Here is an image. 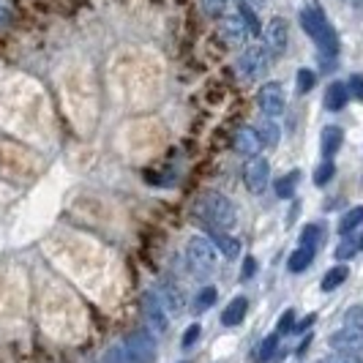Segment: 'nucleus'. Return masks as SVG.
<instances>
[{"instance_id":"nucleus-36","label":"nucleus","mask_w":363,"mask_h":363,"mask_svg":"<svg viewBox=\"0 0 363 363\" xmlns=\"http://www.w3.org/2000/svg\"><path fill=\"white\" fill-rule=\"evenodd\" d=\"M197 339H200V325L186 328V333H183V347H191Z\"/></svg>"},{"instance_id":"nucleus-17","label":"nucleus","mask_w":363,"mask_h":363,"mask_svg":"<svg viewBox=\"0 0 363 363\" xmlns=\"http://www.w3.org/2000/svg\"><path fill=\"white\" fill-rule=\"evenodd\" d=\"M298 181H301V172H298V169H292V172H287V175H281V178L276 181V197L290 200L292 194H295V189H298Z\"/></svg>"},{"instance_id":"nucleus-12","label":"nucleus","mask_w":363,"mask_h":363,"mask_svg":"<svg viewBox=\"0 0 363 363\" xmlns=\"http://www.w3.org/2000/svg\"><path fill=\"white\" fill-rule=\"evenodd\" d=\"M235 147L238 153H243V156H259V150H262V140H259V134H257L255 128H240L235 134Z\"/></svg>"},{"instance_id":"nucleus-19","label":"nucleus","mask_w":363,"mask_h":363,"mask_svg":"<svg viewBox=\"0 0 363 363\" xmlns=\"http://www.w3.org/2000/svg\"><path fill=\"white\" fill-rule=\"evenodd\" d=\"M162 292H164V298H159V301H162V306H164V309H169V311H181V309H183L181 290H178L175 284H169V281H164V284H162Z\"/></svg>"},{"instance_id":"nucleus-40","label":"nucleus","mask_w":363,"mask_h":363,"mask_svg":"<svg viewBox=\"0 0 363 363\" xmlns=\"http://www.w3.org/2000/svg\"><path fill=\"white\" fill-rule=\"evenodd\" d=\"M347 6H352V9H363V0H342Z\"/></svg>"},{"instance_id":"nucleus-2","label":"nucleus","mask_w":363,"mask_h":363,"mask_svg":"<svg viewBox=\"0 0 363 363\" xmlns=\"http://www.w3.org/2000/svg\"><path fill=\"white\" fill-rule=\"evenodd\" d=\"M200 213L208 224H213V227H218V230H233V227L238 224L235 202L227 200V197L218 194V191H211V194L202 197Z\"/></svg>"},{"instance_id":"nucleus-21","label":"nucleus","mask_w":363,"mask_h":363,"mask_svg":"<svg viewBox=\"0 0 363 363\" xmlns=\"http://www.w3.org/2000/svg\"><path fill=\"white\" fill-rule=\"evenodd\" d=\"M211 238L216 240V246H218V252L224 257H238L240 255V243H238L235 238H230V235H224V233H211Z\"/></svg>"},{"instance_id":"nucleus-23","label":"nucleus","mask_w":363,"mask_h":363,"mask_svg":"<svg viewBox=\"0 0 363 363\" xmlns=\"http://www.w3.org/2000/svg\"><path fill=\"white\" fill-rule=\"evenodd\" d=\"M347 276H350V271H347L345 265L330 268V271L325 273V279H323V290L330 292V290H336V287H342V284L347 281Z\"/></svg>"},{"instance_id":"nucleus-25","label":"nucleus","mask_w":363,"mask_h":363,"mask_svg":"<svg viewBox=\"0 0 363 363\" xmlns=\"http://www.w3.org/2000/svg\"><path fill=\"white\" fill-rule=\"evenodd\" d=\"M345 323H347V328L363 333V306H350L345 314Z\"/></svg>"},{"instance_id":"nucleus-37","label":"nucleus","mask_w":363,"mask_h":363,"mask_svg":"<svg viewBox=\"0 0 363 363\" xmlns=\"http://www.w3.org/2000/svg\"><path fill=\"white\" fill-rule=\"evenodd\" d=\"M323 363H363V358H352V355H342V352H336V355L325 358Z\"/></svg>"},{"instance_id":"nucleus-27","label":"nucleus","mask_w":363,"mask_h":363,"mask_svg":"<svg viewBox=\"0 0 363 363\" xmlns=\"http://www.w3.org/2000/svg\"><path fill=\"white\" fill-rule=\"evenodd\" d=\"M333 172H336L333 162H323L317 169H314V183H317V186H325V183L333 178Z\"/></svg>"},{"instance_id":"nucleus-8","label":"nucleus","mask_w":363,"mask_h":363,"mask_svg":"<svg viewBox=\"0 0 363 363\" xmlns=\"http://www.w3.org/2000/svg\"><path fill=\"white\" fill-rule=\"evenodd\" d=\"M330 347L342 355H352V358H363V333L352 330V328H342L330 333Z\"/></svg>"},{"instance_id":"nucleus-26","label":"nucleus","mask_w":363,"mask_h":363,"mask_svg":"<svg viewBox=\"0 0 363 363\" xmlns=\"http://www.w3.org/2000/svg\"><path fill=\"white\" fill-rule=\"evenodd\" d=\"M243 22H246V28H249V33L252 36H259V19H257V11L255 9H249V6H240V11H238Z\"/></svg>"},{"instance_id":"nucleus-5","label":"nucleus","mask_w":363,"mask_h":363,"mask_svg":"<svg viewBox=\"0 0 363 363\" xmlns=\"http://www.w3.org/2000/svg\"><path fill=\"white\" fill-rule=\"evenodd\" d=\"M123 350L131 358V363H156V339L150 330H134L123 342Z\"/></svg>"},{"instance_id":"nucleus-6","label":"nucleus","mask_w":363,"mask_h":363,"mask_svg":"<svg viewBox=\"0 0 363 363\" xmlns=\"http://www.w3.org/2000/svg\"><path fill=\"white\" fill-rule=\"evenodd\" d=\"M257 104H259V112L265 118H279L284 107H287V96H284V88L279 82H268L262 85L259 93H257Z\"/></svg>"},{"instance_id":"nucleus-31","label":"nucleus","mask_w":363,"mask_h":363,"mask_svg":"<svg viewBox=\"0 0 363 363\" xmlns=\"http://www.w3.org/2000/svg\"><path fill=\"white\" fill-rule=\"evenodd\" d=\"M104 363H131V358L126 355L123 347H112L107 355H104Z\"/></svg>"},{"instance_id":"nucleus-38","label":"nucleus","mask_w":363,"mask_h":363,"mask_svg":"<svg viewBox=\"0 0 363 363\" xmlns=\"http://www.w3.org/2000/svg\"><path fill=\"white\" fill-rule=\"evenodd\" d=\"M243 6H249V9H262V6H265V0H243Z\"/></svg>"},{"instance_id":"nucleus-33","label":"nucleus","mask_w":363,"mask_h":363,"mask_svg":"<svg viewBox=\"0 0 363 363\" xmlns=\"http://www.w3.org/2000/svg\"><path fill=\"white\" fill-rule=\"evenodd\" d=\"M355 252H358V246H355L352 240H342L339 249H336V257H339V259H350V257H355Z\"/></svg>"},{"instance_id":"nucleus-15","label":"nucleus","mask_w":363,"mask_h":363,"mask_svg":"<svg viewBox=\"0 0 363 363\" xmlns=\"http://www.w3.org/2000/svg\"><path fill=\"white\" fill-rule=\"evenodd\" d=\"M342 143H345L342 128H336V126L323 128V156H325V159H330V156H333V153L342 147Z\"/></svg>"},{"instance_id":"nucleus-13","label":"nucleus","mask_w":363,"mask_h":363,"mask_svg":"<svg viewBox=\"0 0 363 363\" xmlns=\"http://www.w3.org/2000/svg\"><path fill=\"white\" fill-rule=\"evenodd\" d=\"M347 101H350V88L342 85V82H330L325 91V109L339 112V109L347 107Z\"/></svg>"},{"instance_id":"nucleus-41","label":"nucleus","mask_w":363,"mask_h":363,"mask_svg":"<svg viewBox=\"0 0 363 363\" xmlns=\"http://www.w3.org/2000/svg\"><path fill=\"white\" fill-rule=\"evenodd\" d=\"M355 246H358V249H361V252H363V233H361V238L355 240Z\"/></svg>"},{"instance_id":"nucleus-11","label":"nucleus","mask_w":363,"mask_h":363,"mask_svg":"<svg viewBox=\"0 0 363 363\" xmlns=\"http://www.w3.org/2000/svg\"><path fill=\"white\" fill-rule=\"evenodd\" d=\"M221 36H224L227 44L238 47V44H243L252 33H249V28H246L243 17H240V14H233V17H227L224 22H221Z\"/></svg>"},{"instance_id":"nucleus-28","label":"nucleus","mask_w":363,"mask_h":363,"mask_svg":"<svg viewBox=\"0 0 363 363\" xmlns=\"http://www.w3.org/2000/svg\"><path fill=\"white\" fill-rule=\"evenodd\" d=\"M276 333H279V336L295 333V311L287 309L284 314H281V320H279V325H276Z\"/></svg>"},{"instance_id":"nucleus-32","label":"nucleus","mask_w":363,"mask_h":363,"mask_svg":"<svg viewBox=\"0 0 363 363\" xmlns=\"http://www.w3.org/2000/svg\"><path fill=\"white\" fill-rule=\"evenodd\" d=\"M213 301H216V290H213V287H205V290L197 295V309H208Z\"/></svg>"},{"instance_id":"nucleus-24","label":"nucleus","mask_w":363,"mask_h":363,"mask_svg":"<svg viewBox=\"0 0 363 363\" xmlns=\"http://www.w3.org/2000/svg\"><path fill=\"white\" fill-rule=\"evenodd\" d=\"M279 333H271V336H265L262 339V347H259V352H257V361L259 363H268L273 361V355H276V350H279Z\"/></svg>"},{"instance_id":"nucleus-1","label":"nucleus","mask_w":363,"mask_h":363,"mask_svg":"<svg viewBox=\"0 0 363 363\" xmlns=\"http://www.w3.org/2000/svg\"><path fill=\"white\" fill-rule=\"evenodd\" d=\"M301 25L303 30L311 36V41L320 47V55L325 57L328 63H333V57L339 55V38H336V30L333 25L328 22L325 11L320 6H309L301 11Z\"/></svg>"},{"instance_id":"nucleus-20","label":"nucleus","mask_w":363,"mask_h":363,"mask_svg":"<svg viewBox=\"0 0 363 363\" xmlns=\"http://www.w3.org/2000/svg\"><path fill=\"white\" fill-rule=\"evenodd\" d=\"M363 224V205H358V208H350L345 216H342V221H339V233L342 235H350L352 230H358Z\"/></svg>"},{"instance_id":"nucleus-7","label":"nucleus","mask_w":363,"mask_h":363,"mask_svg":"<svg viewBox=\"0 0 363 363\" xmlns=\"http://www.w3.org/2000/svg\"><path fill=\"white\" fill-rule=\"evenodd\" d=\"M268 178H271V164H268V159L252 156L249 164H246V169H243V183H246V189H249L252 194H259V191H265Z\"/></svg>"},{"instance_id":"nucleus-18","label":"nucleus","mask_w":363,"mask_h":363,"mask_svg":"<svg viewBox=\"0 0 363 363\" xmlns=\"http://www.w3.org/2000/svg\"><path fill=\"white\" fill-rule=\"evenodd\" d=\"M311 259H314V249H309V246H298L295 255L290 257V262H287V268H290V273H301L309 268Z\"/></svg>"},{"instance_id":"nucleus-10","label":"nucleus","mask_w":363,"mask_h":363,"mask_svg":"<svg viewBox=\"0 0 363 363\" xmlns=\"http://www.w3.org/2000/svg\"><path fill=\"white\" fill-rule=\"evenodd\" d=\"M143 314H145V325L153 333H164L167 330V309L162 306L159 295H153V292L143 295Z\"/></svg>"},{"instance_id":"nucleus-14","label":"nucleus","mask_w":363,"mask_h":363,"mask_svg":"<svg viewBox=\"0 0 363 363\" xmlns=\"http://www.w3.org/2000/svg\"><path fill=\"white\" fill-rule=\"evenodd\" d=\"M246 311H249V301L243 298V295H238V298H233V303L224 309V314H221V323L230 328V325H240L243 323V317H246Z\"/></svg>"},{"instance_id":"nucleus-9","label":"nucleus","mask_w":363,"mask_h":363,"mask_svg":"<svg viewBox=\"0 0 363 363\" xmlns=\"http://www.w3.org/2000/svg\"><path fill=\"white\" fill-rule=\"evenodd\" d=\"M287 44H290V25H287V19L273 17L268 22V28H265V47H268V52L279 57V55H284Z\"/></svg>"},{"instance_id":"nucleus-22","label":"nucleus","mask_w":363,"mask_h":363,"mask_svg":"<svg viewBox=\"0 0 363 363\" xmlns=\"http://www.w3.org/2000/svg\"><path fill=\"white\" fill-rule=\"evenodd\" d=\"M323 227L320 224H306L303 227V233H301V246H309V249H320V243H323Z\"/></svg>"},{"instance_id":"nucleus-16","label":"nucleus","mask_w":363,"mask_h":363,"mask_svg":"<svg viewBox=\"0 0 363 363\" xmlns=\"http://www.w3.org/2000/svg\"><path fill=\"white\" fill-rule=\"evenodd\" d=\"M255 131L259 134L262 145H276V143H279V137H281V131H279V123H276V118H265V121H259Z\"/></svg>"},{"instance_id":"nucleus-34","label":"nucleus","mask_w":363,"mask_h":363,"mask_svg":"<svg viewBox=\"0 0 363 363\" xmlns=\"http://www.w3.org/2000/svg\"><path fill=\"white\" fill-rule=\"evenodd\" d=\"M347 88H350V96H355L358 101H363V77L361 74H355V77L350 79V85H347Z\"/></svg>"},{"instance_id":"nucleus-30","label":"nucleus","mask_w":363,"mask_h":363,"mask_svg":"<svg viewBox=\"0 0 363 363\" xmlns=\"http://www.w3.org/2000/svg\"><path fill=\"white\" fill-rule=\"evenodd\" d=\"M314 88V72H309V69H301L298 72V91L306 93Z\"/></svg>"},{"instance_id":"nucleus-39","label":"nucleus","mask_w":363,"mask_h":363,"mask_svg":"<svg viewBox=\"0 0 363 363\" xmlns=\"http://www.w3.org/2000/svg\"><path fill=\"white\" fill-rule=\"evenodd\" d=\"M6 19H9V9H6V6H3V0H0V25H3Z\"/></svg>"},{"instance_id":"nucleus-4","label":"nucleus","mask_w":363,"mask_h":363,"mask_svg":"<svg viewBox=\"0 0 363 363\" xmlns=\"http://www.w3.org/2000/svg\"><path fill=\"white\" fill-rule=\"evenodd\" d=\"M238 69L240 74L246 77V79H259L262 74L271 69V52H268V47H262V44H249L240 57H238Z\"/></svg>"},{"instance_id":"nucleus-3","label":"nucleus","mask_w":363,"mask_h":363,"mask_svg":"<svg viewBox=\"0 0 363 363\" xmlns=\"http://www.w3.org/2000/svg\"><path fill=\"white\" fill-rule=\"evenodd\" d=\"M186 259H189V265L194 268V273L208 276V273L216 271L218 252L211 246V240H205V238H191V240L186 243Z\"/></svg>"},{"instance_id":"nucleus-29","label":"nucleus","mask_w":363,"mask_h":363,"mask_svg":"<svg viewBox=\"0 0 363 363\" xmlns=\"http://www.w3.org/2000/svg\"><path fill=\"white\" fill-rule=\"evenodd\" d=\"M224 6H227V0H202V11H205L208 17L224 14Z\"/></svg>"},{"instance_id":"nucleus-35","label":"nucleus","mask_w":363,"mask_h":363,"mask_svg":"<svg viewBox=\"0 0 363 363\" xmlns=\"http://www.w3.org/2000/svg\"><path fill=\"white\" fill-rule=\"evenodd\" d=\"M255 273H257V259L255 257H246V259H243V268H240V279L249 281Z\"/></svg>"}]
</instances>
